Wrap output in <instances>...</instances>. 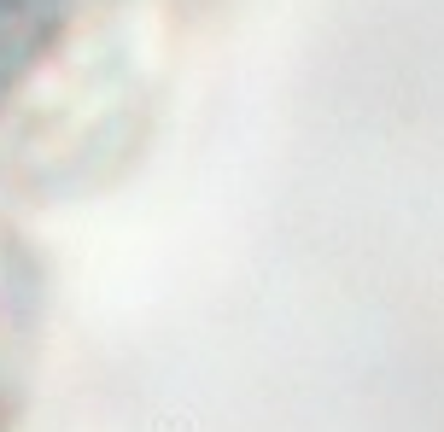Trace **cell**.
<instances>
[{
  "label": "cell",
  "mask_w": 444,
  "mask_h": 432,
  "mask_svg": "<svg viewBox=\"0 0 444 432\" xmlns=\"http://www.w3.org/2000/svg\"><path fill=\"white\" fill-rule=\"evenodd\" d=\"M47 36V6L41 0H0V94L24 76Z\"/></svg>",
  "instance_id": "1"
}]
</instances>
